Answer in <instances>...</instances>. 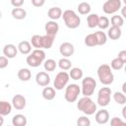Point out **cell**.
Returning a JSON list of instances; mask_svg holds the SVG:
<instances>
[{"mask_svg": "<svg viewBox=\"0 0 126 126\" xmlns=\"http://www.w3.org/2000/svg\"><path fill=\"white\" fill-rule=\"evenodd\" d=\"M97 77L99 82L104 86H109L114 81V75L108 64H101L97 68Z\"/></svg>", "mask_w": 126, "mask_h": 126, "instance_id": "1", "label": "cell"}, {"mask_svg": "<svg viewBox=\"0 0 126 126\" xmlns=\"http://www.w3.org/2000/svg\"><path fill=\"white\" fill-rule=\"evenodd\" d=\"M77 107L86 115H93L96 112V104L90 96H83L77 102Z\"/></svg>", "mask_w": 126, "mask_h": 126, "instance_id": "2", "label": "cell"}, {"mask_svg": "<svg viewBox=\"0 0 126 126\" xmlns=\"http://www.w3.org/2000/svg\"><path fill=\"white\" fill-rule=\"evenodd\" d=\"M45 60V52L42 49H34L27 56V64L30 67L36 68L41 65Z\"/></svg>", "mask_w": 126, "mask_h": 126, "instance_id": "3", "label": "cell"}, {"mask_svg": "<svg viewBox=\"0 0 126 126\" xmlns=\"http://www.w3.org/2000/svg\"><path fill=\"white\" fill-rule=\"evenodd\" d=\"M64 24L69 29H77L81 25V18L73 10H65L62 13Z\"/></svg>", "mask_w": 126, "mask_h": 126, "instance_id": "4", "label": "cell"}, {"mask_svg": "<svg viewBox=\"0 0 126 126\" xmlns=\"http://www.w3.org/2000/svg\"><path fill=\"white\" fill-rule=\"evenodd\" d=\"M96 88V82L93 77H86L82 80V94L84 96H91Z\"/></svg>", "mask_w": 126, "mask_h": 126, "instance_id": "5", "label": "cell"}, {"mask_svg": "<svg viewBox=\"0 0 126 126\" xmlns=\"http://www.w3.org/2000/svg\"><path fill=\"white\" fill-rule=\"evenodd\" d=\"M81 93V88L77 84H70L65 89L64 97L68 102H75Z\"/></svg>", "mask_w": 126, "mask_h": 126, "instance_id": "6", "label": "cell"}, {"mask_svg": "<svg viewBox=\"0 0 126 126\" xmlns=\"http://www.w3.org/2000/svg\"><path fill=\"white\" fill-rule=\"evenodd\" d=\"M111 89L108 87H102L97 93V104L104 107L107 106L111 99Z\"/></svg>", "mask_w": 126, "mask_h": 126, "instance_id": "7", "label": "cell"}, {"mask_svg": "<svg viewBox=\"0 0 126 126\" xmlns=\"http://www.w3.org/2000/svg\"><path fill=\"white\" fill-rule=\"evenodd\" d=\"M69 74L65 71H61L59 73H57V75L55 76L54 82H53V86H54V90L60 91L63 90L64 88H66L68 82H69Z\"/></svg>", "mask_w": 126, "mask_h": 126, "instance_id": "8", "label": "cell"}, {"mask_svg": "<svg viewBox=\"0 0 126 126\" xmlns=\"http://www.w3.org/2000/svg\"><path fill=\"white\" fill-rule=\"evenodd\" d=\"M121 9V1L120 0H107L102 5V11L105 14H114Z\"/></svg>", "mask_w": 126, "mask_h": 126, "instance_id": "9", "label": "cell"}, {"mask_svg": "<svg viewBox=\"0 0 126 126\" xmlns=\"http://www.w3.org/2000/svg\"><path fill=\"white\" fill-rule=\"evenodd\" d=\"M74 51H75L74 45L71 42H68V41H65V42L61 43V45L59 47V52L64 58H68V57L72 56L74 54Z\"/></svg>", "mask_w": 126, "mask_h": 126, "instance_id": "10", "label": "cell"}, {"mask_svg": "<svg viewBox=\"0 0 126 126\" xmlns=\"http://www.w3.org/2000/svg\"><path fill=\"white\" fill-rule=\"evenodd\" d=\"M44 30H45V32L47 35L55 37V35L57 34V32L59 31V25L55 21H48L45 23Z\"/></svg>", "mask_w": 126, "mask_h": 126, "instance_id": "11", "label": "cell"}, {"mask_svg": "<svg viewBox=\"0 0 126 126\" xmlns=\"http://www.w3.org/2000/svg\"><path fill=\"white\" fill-rule=\"evenodd\" d=\"M27 100L26 97L22 94H15L12 98V106L18 110H22L26 107Z\"/></svg>", "mask_w": 126, "mask_h": 126, "instance_id": "12", "label": "cell"}, {"mask_svg": "<svg viewBox=\"0 0 126 126\" xmlns=\"http://www.w3.org/2000/svg\"><path fill=\"white\" fill-rule=\"evenodd\" d=\"M35 82L40 87H47L50 83V76L46 72H38L35 75Z\"/></svg>", "mask_w": 126, "mask_h": 126, "instance_id": "13", "label": "cell"}, {"mask_svg": "<svg viewBox=\"0 0 126 126\" xmlns=\"http://www.w3.org/2000/svg\"><path fill=\"white\" fill-rule=\"evenodd\" d=\"M94 120L97 124H106L109 121V113L106 109H100L95 112L94 115Z\"/></svg>", "mask_w": 126, "mask_h": 126, "instance_id": "14", "label": "cell"}, {"mask_svg": "<svg viewBox=\"0 0 126 126\" xmlns=\"http://www.w3.org/2000/svg\"><path fill=\"white\" fill-rule=\"evenodd\" d=\"M17 53H18V48L14 44H12V43L6 44L3 47V54L8 59H12V58L16 57Z\"/></svg>", "mask_w": 126, "mask_h": 126, "instance_id": "15", "label": "cell"}, {"mask_svg": "<svg viewBox=\"0 0 126 126\" xmlns=\"http://www.w3.org/2000/svg\"><path fill=\"white\" fill-rule=\"evenodd\" d=\"M121 34H122V31H121V28H117V27H110L108 29V32H107V36L112 39V40H116V39H119L121 37Z\"/></svg>", "mask_w": 126, "mask_h": 126, "instance_id": "16", "label": "cell"}, {"mask_svg": "<svg viewBox=\"0 0 126 126\" xmlns=\"http://www.w3.org/2000/svg\"><path fill=\"white\" fill-rule=\"evenodd\" d=\"M47 16L49 17L50 21L58 20L62 16V10L59 7H52L47 11Z\"/></svg>", "mask_w": 126, "mask_h": 126, "instance_id": "17", "label": "cell"}, {"mask_svg": "<svg viewBox=\"0 0 126 126\" xmlns=\"http://www.w3.org/2000/svg\"><path fill=\"white\" fill-rule=\"evenodd\" d=\"M41 94H42V97L44 99H46V100H52V99H54V97L56 95V92H55L54 88L47 86V87H44V89L42 90Z\"/></svg>", "mask_w": 126, "mask_h": 126, "instance_id": "18", "label": "cell"}, {"mask_svg": "<svg viewBox=\"0 0 126 126\" xmlns=\"http://www.w3.org/2000/svg\"><path fill=\"white\" fill-rule=\"evenodd\" d=\"M18 50L20 51V53L24 54V55H27V54H30L31 51H32V45L29 41L27 40H23L21 42H19L18 46H17Z\"/></svg>", "mask_w": 126, "mask_h": 126, "instance_id": "19", "label": "cell"}, {"mask_svg": "<svg viewBox=\"0 0 126 126\" xmlns=\"http://www.w3.org/2000/svg\"><path fill=\"white\" fill-rule=\"evenodd\" d=\"M28 123L27 117L23 114H16L12 118V124L13 126H26Z\"/></svg>", "mask_w": 126, "mask_h": 126, "instance_id": "20", "label": "cell"}, {"mask_svg": "<svg viewBox=\"0 0 126 126\" xmlns=\"http://www.w3.org/2000/svg\"><path fill=\"white\" fill-rule=\"evenodd\" d=\"M12 111V104L6 100H0V115L6 116Z\"/></svg>", "mask_w": 126, "mask_h": 126, "instance_id": "21", "label": "cell"}, {"mask_svg": "<svg viewBox=\"0 0 126 126\" xmlns=\"http://www.w3.org/2000/svg\"><path fill=\"white\" fill-rule=\"evenodd\" d=\"M17 76H18L19 80H21L23 82H27L32 78V72L27 68H21L18 71Z\"/></svg>", "mask_w": 126, "mask_h": 126, "instance_id": "22", "label": "cell"}, {"mask_svg": "<svg viewBox=\"0 0 126 126\" xmlns=\"http://www.w3.org/2000/svg\"><path fill=\"white\" fill-rule=\"evenodd\" d=\"M12 16L16 20H23L27 17V12L23 8H14L11 12Z\"/></svg>", "mask_w": 126, "mask_h": 126, "instance_id": "23", "label": "cell"}, {"mask_svg": "<svg viewBox=\"0 0 126 126\" xmlns=\"http://www.w3.org/2000/svg\"><path fill=\"white\" fill-rule=\"evenodd\" d=\"M69 77L75 81L77 80H80L83 78V70L81 68H78V67H74V68H71L70 69V72H69Z\"/></svg>", "mask_w": 126, "mask_h": 126, "instance_id": "24", "label": "cell"}, {"mask_svg": "<svg viewBox=\"0 0 126 126\" xmlns=\"http://www.w3.org/2000/svg\"><path fill=\"white\" fill-rule=\"evenodd\" d=\"M98 15L97 14H90L87 17V24L88 27L90 29H94L95 27H97V23H98Z\"/></svg>", "mask_w": 126, "mask_h": 126, "instance_id": "25", "label": "cell"}, {"mask_svg": "<svg viewBox=\"0 0 126 126\" xmlns=\"http://www.w3.org/2000/svg\"><path fill=\"white\" fill-rule=\"evenodd\" d=\"M31 43L35 49H42V35L34 34L31 38Z\"/></svg>", "mask_w": 126, "mask_h": 126, "instance_id": "26", "label": "cell"}, {"mask_svg": "<svg viewBox=\"0 0 126 126\" xmlns=\"http://www.w3.org/2000/svg\"><path fill=\"white\" fill-rule=\"evenodd\" d=\"M43 67H44V70H45V71H47V72H52V71H54V70L56 69L57 63H56V61H55L54 59L49 58V59H47V60H44V62H43Z\"/></svg>", "mask_w": 126, "mask_h": 126, "instance_id": "27", "label": "cell"}, {"mask_svg": "<svg viewBox=\"0 0 126 126\" xmlns=\"http://www.w3.org/2000/svg\"><path fill=\"white\" fill-rule=\"evenodd\" d=\"M58 67L63 70V71H67V70H70L71 67H72V62L68 59V58H61L59 61H58Z\"/></svg>", "mask_w": 126, "mask_h": 126, "instance_id": "28", "label": "cell"}, {"mask_svg": "<svg viewBox=\"0 0 126 126\" xmlns=\"http://www.w3.org/2000/svg\"><path fill=\"white\" fill-rule=\"evenodd\" d=\"M110 23L112 27H117L121 28L124 25V18H122L120 15H114L110 19Z\"/></svg>", "mask_w": 126, "mask_h": 126, "instance_id": "29", "label": "cell"}, {"mask_svg": "<svg viewBox=\"0 0 126 126\" xmlns=\"http://www.w3.org/2000/svg\"><path fill=\"white\" fill-rule=\"evenodd\" d=\"M94 35L96 37V40H97V45H103L106 43L107 41V35L104 32L102 31H98V32H94Z\"/></svg>", "mask_w": 126, "mask_h": 126, "instance_id": "30", "label": "cell"}, {"mask_svg": "<svg viewBox=\"0 0 126 126\" xmlns=\"http://www.w3.org/2000/svg\"><path fill=\"white\" fill-rule=\"evenodd\" d=\"M77 9H78V12L81 15H88L91 12V5L87 2H81L78 5Z\"/></svg>", "mask_w": 126, "mask_h": 126, "instance_id": "31", "label": "cell"}, {"mask_svg": "<svg viewBox=\"0 0 126 126\" xmlns=\"http://www.w3.org/2000/svg\"><path fill=\"white\" fill-rule=\"evenodd\" d=\"M85 44L87 46H90V47H94V46L97 45V40H96V37L94 35V32L90 33L85 37Z\"/></svg>", "mask_w": 126, "mask_h": 126, "instance_id": "32", "label": "cell"}, {"mask_svg": "<svg viewBox=\"0 0 126 126\" xmlns=\"http://www.w3.org/2000/svg\"><path fill=\"white\" fill-rule=\"evenodd\" d=\"M53 41H54V37L52 36H49L47 34L45 35H42V49H49L51 48L52 44H53Z\"/></svg>", "mask_w": 126, "mask_h": 126, "instance_id": "33", "label": "cell"}, {"mask_svg": "<svg viewBox=\"0 0 126 126\" xmlns=\"http://www.w3.org/2000/svg\"><path fill=\"white\" fill-rule=\"evenodd\" d=\"M113 99L116 103L123 105L126 102V95L121 92H115L113 94Z\"/></svg>", "mask_w": 126, "mask_h": 126, "instance_id": "34", "label": "cell"}, {"mask_svg": "<svg viewBox=\"0 0 126 126\" xmlns=\"http://www.w3.org/2000/svg\"><path fill=\"white\" fill-rule=\"evenodd\" d=\"M97 27L100 30H105L109 27V19L105 16H101L98 18V23H97Z\"/></svg>", "mask_w": 126, "mask_h": 126, "instance_id": "35", "label": "cell"}, {"mask_svg": "<svg viewBox=\"0 0 126 126\" xmlns=\"http://www.w3.org/2000/svg\"><path fill=\"white\" fill-rule=\"evenodd\" d=\"M123 66H124V63L119 59V58H114V59H112L111 60V62H110V68L111 69H113V70H121L122 68H123Z\"/></svg>", "mask_w": 126, "mask_h": 126, "instance_id": "36", "label": "cell"}, {"mask_svg": "<svg viewBox=\"0 0 126 126\" xmlns=\"http://www.w3.org/2000/svg\"><path fill=\"white\" fill-rule=\"evenodd\" d=\"M77 126H91V120L87 116H80L77 119Z\"/></svg>", "mask_w": 126, "mask_h": 126, "instance_id": "37", "label": "cell"}, {"mask_svg": "<svg viewBox=\"0 0 126 126\" xmlns=\"http://www.w3.org/2000/svg\"><path fill=\"white\" fill-rule=\"evenodd\" d=\"M110 126H126V123L119 117H113L110 120Z\"/></svg>", "mask_w": 126, "mask_h": 126, "instance_id": "38", "label": "cell"}, {"mask_svg": "<svg viewBox=\"0 0 126 126\" xmlns=\"http://www.w3.org/2000/svg\"><path fill=\"white\" fill-rule=\"evenodd\" d=\"M9 64V59L6 58L4 55L3 56H0V69H4L8 66Z\"/></svg>", "mask_w": 126, "mask_h": 126, "instance_id": "39", "label": "cell"}, {"mask_svg": "<svg viewBox=\"0 0 126 126\" xmlns=\"http://www.w3.org/2000/svg\"><path fill=\"white\" fill-rule=\"evenodd\" d=\"M11 4L14 6V8H21L24 4V0H11Z\"/></svg>", "mask_w": 126, "mask_h": 126, "instance_id": "40", "label": "cell"}, {"mask_svg": "<svg viewBox=\"0 0 126 126\" xmlns=\"http://www.w3.org/2000/svg\"><path fill=\"white\" fill-rule=\"evenodd\" d=\"M117 58H119L123 63H125V62H126V50H121V51L118 53Z\"/></svg>", "mask_w": 126, "mask_h": 126, "instance_id": "41", "label": "cell"}, {"mask_svg": "<svg viewBox=\"0 0 126 126\" xmlns=\"http://www.w3.org/2000/svg\"><path fill=\"white\" fill-rule=\"evenodd\" d=\"M44 0H32V4L34 7H41L44 5Z\"/></svg>", "mask_w": 126, "mask_h": 126, "instance_id": "42", "label": "cell"}, {"mask_svg": "<svg viewBox=\"0 0 126 126\" xmlns=\"http://www.w3.org/2000/svg\"><path fill=\"white\" fill-rule=\"evenodd\" d=\"M3 123H4V118H3L2 115H0V126H2Z\"/></svg>", "mask_w": 126, "mask_h": 126, "instance_id": "43", "label": "cell"}, {"mask_svg": "<svg viewBox=\"0 0 126 126\" xmlns=\"http://www.w3.org/2000/svg\"><path fill=\"white\" fill-rule=\"evenodd\" d=\"M125 8H126V7H123V8H122V15H120L122 18L125 17Z\"/></svg>", "mask_w": 126, "mask_h": 126, "instance_id": "44", "label": "cell"}, {"mask_svg": "<svg viewBox=\"0 0 126 126\" xmlns=\"http://www.w3.org/2000/svg\"><path fill=\"white\" fill-rule=\"evenodd\" d=\"M1 17H2V13H1V11H0V19H1Z\"/></svg>", "mask_w": 126, "mask_h": 126, "instance_id": "45", "label": "cell"}, {"mask_svg": "<svg viewBox=\"0 0 126 126\" xmlns=\"http://www.w3.org/2000/svg\"><path fill=\"white\" fill-rule=\"evenodd\" d=\"M7 126H10V125H7Z\"/></svg>", "mask_w": 126, "mask_h": 126, "instance_id": "46", "label": "cell"}]
</instances>
